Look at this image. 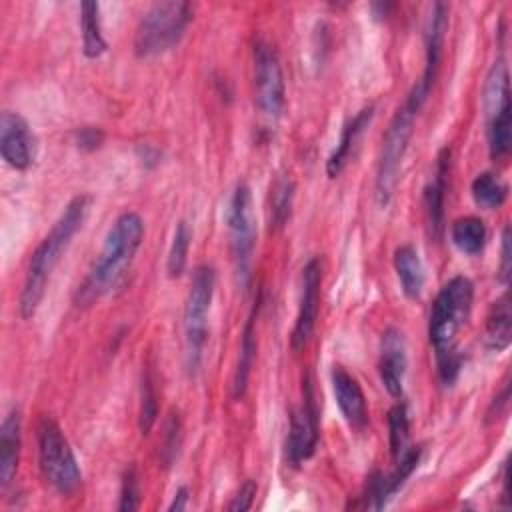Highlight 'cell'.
I'll return each instance as SVG.
<instances>
[{
    "label": "cell",
    "mask_w": 512,
    "mask_h": 512,
    "mask_svg": "<svg viewBox=\"0 0 512 512\" xmlns=\"http://www.w3.org/2000/svg\"><path fill=\"white\" fill-rule=\"evenodd\" d=\"M188 500H190L188 488H186V486H180V488L176 490V494H174V498H172L168 510H170V512H174V510H186V508H188Z\"/></svg>",
    "instance_id": "obj_35"
},
{
    "label": "cell",
    "mask_w": 512,
    "mask_h": 512,
    "mask_svg": "<svg viewBox=\"0 0 512 512\" xmlns=\"http://www.w3.org/2000/svg\"><path fill=\"white\" fill-rule=\"evenodd\" d=\"M190 240H192V232L186 220H180L174 228V236H172V244L168 250V258H166V270L170 278H178L184 268H186V260H188V248H190Z\"/></svg>",
    "instance_id": "obj_27"
},
{
    "label": "cell",
    "mask_w": 512,
    "mask_h": 512,
    "mask_svg": "<svg viewBox=\"0 0 512 512\" xmlns=\"http://www.w3.org/2000/svg\"><path fill=\"white\" fill-rule=\"evenodd\" d=\"M140 506V478L138 470L134 464L126 466L120 482V500H118V510L120 512H132L138 510Z\"/></svg>",
    "instance_id": "obj_31"
},
{
    "label": "cell",
    "mask_w": 512,
    "mask_h": 512,
    "mask_svg": "<svg viewBox=\"0 0 512 512\" xmlns=\"http://www.w3.org/2000/svg\"><path fill=\"white\" fill-rule=\"evenodd\" d=\"M254 86L258 108L268 118H278L286 100L284 76L278 52L266 40L254 44Z\"/></svg>",
    "instance_id": "obj_10"
},
{
    "label": "cell",
    "mask_w": 512,
    "mask_h": 512,
    "mask_svg": "<svg viewBox=\"0 0 512 512\" xmlns=\"http://www.w3.org/2000/svg\"><path fill=\"white\" fill-rule=\"evenodd\" d=\"M372 118H374V106H364L362 110H358L354 114V118H350L344 124L340 140H338L336 148L330 152V156L326 160V174L330 178L340 176V172L346 168V164H348V160H350V156L354 152V146H356L360 134L368 128Z\"/></svg>",
    "instance_id": "obj_17"
},
{
    "label": "cell",
    "mask_w": 512,
    "mask_h": 512,
    "mask_svg": "<svg viewBox=\"0 0 512 512\" xmlns=\"http://www.w3.org/2000/svg\"><path fill=\"white\" fill-rule=\"evenodd\" d=\"M406 342L398 328H386L380 342V380L390 396L402 398L406 374Z\"/></svg>",
    "instance_id": "obj_16"
},
{
    "label": "cell",
    "mask_w": 512,
    "mask_h": 512,
    "mask_svg": "<svg viewBox=\"0 0 512 512\" xmlns=\"http://www.w3.org/2000/svg\"><path fill=\"white\" fill-rule=\"evenodd\" d=\"M318 442V408L314 402L312 380L306 374L302 380V402L290 412V428L286 438V460L290 466H300L306 462Z\"/></svg>",
    "instance_id": "obj_11"
},
{
    "label": "cell",
    "mask_w": 512,
    "mask_h": 512,
    "mask_svg": "<svg viewBox=\"0 0 512 512\" xmlns=\"http://www.w3.org/2000/svg\"><path fill=\"white\" fill-rule=\"evenodd\" d=\"M216 272L210 264H200L192 272L190 290L184 304V364L194 376L202 364L208 336V312L214 298Z\"/></svg>",
    "instance_id": "obj_4"
},
{
    "label": "cell",
    "mask_w": 512,
    "mask_h": 512,
    "mask_svg": "<svg viewBox=\"0 0 512 512\" xmlns=\"http://www.w3.org/2000/svg\"><path fill=\"white\" fill-rule=\"evenodd\" d=\"M512 336V308H510V292L506 290L490 308L486 316L484 328V344L490 350L502 352L510 346Z\"/></svg>",
    "instance_id": "obj_21"
},
{
    "label": "cell",
    "mask_w": 512,
    "mask_h": 512,
    "mask_svg": "<svg viewBox=\"0 0 512 512\" xmlns=\"http://www.w3.org/2000/svg\"><path fill=\"white\" fill-rule=\"evenodd\" d=\"M158 416V400L152 376L146 372L140 386V412H138V428L142 436H148Z\"/></svg>",
    "instance_id": "obj_29"
},
{
    "label": "cell",
    "mask_w": 512,
    "mask_h": 512,
    "mask_svg": "<svg viewBox=\"0 0 512 512\" xmlns=\"http://www.w3.org/2000/svg\"><path fill=\"white\" fill-rule=\"evenodd\" d=\"M38 462L42 476L58 494H74L82 484V472L62 428L44 416L38 422Z\"/></svg>",
    "instance_id": "obj_6"
},
{
    "label": "cell",
    "mask_w": 512,
    "mask_h": 512,
    "mask_svg": "<svg viewBox=\"0 0 512 512\" xmlns=\"http://www.w3.org/2000/svg\"><path fill=\"white\" fill-rule=\"evenodd\" d=\"M512 272V252H510V226L506 224L502 230V246H500V268H498V280L502 284H508Z\"/></svg>",
    "instance_id": "obj_33"
},
{
    "label": "cell",
    "mask_w": 512,
    "mask_h": 512,
    "mask_svg": "<svg viewBox=\"0 0 512 512\" xmlns=\"http://www.w3.org/2000/svg\"><path fill=\"white\" fill-rule=\"evenodd\" d=\"M0 154L14 170H26L34 160V138L28 122L10 110L0 116Z\"/></svg>",
    "instance_id": "obj_14"
},
{
    "label": "cell",
    "mask_w": 512,
    "mask_h": 512,
    "mask_svg": "<svg viewBox=\"0 0 512 512\" xmlns=\"http://www.w3.org/2000/svg\"><path fill=\"white\" fill-rule=\"evenodd\" d=\"M394 270L398 274L406 298L416 300L424 288V266L418 250L412 244H402L394 252Z\"/></svg>",
    "instance_id": "obj_20"
},
{
    "label": "cell",
    "mask_w": 512,
    "mask_h": 512,
    "mask_svg": "<svg viewBox=\"0 0 512 512\" xmlns=\"http://www.w3.org/2000/svg\"><path fill=\"white\" fill-rule=\"evenodd\" d=\"M472 300V280L466 276H454L440 288L430 310L428 336L436 354L438 378L444 386H452L462 368V356L458 352L456 338L470 316Z\"/></svg>",
    "instance_id": "obj_1"
},
{
    "label": "cell",
    "mask_w": 512,
    "mask_h": 512,
    "mask_svg": "<svg viewBox=\"0 0 512 512\" xmlns=\"http://www.w3.org/2000/svg\"><path fill=\"white\" fill-rule=\"evenodd\" d=\"M414 118H416V112L410 110L406 104H402L392 116L386 128V134L382 138L378 164H376V180H374V198L380 208H386L394 196L402 160L412 136Z\"/></svg>",
    "instance_id": "obj_8"
},
{
    "label": "cell",
    "mask_w": 512,
    "mask_h": 512,
    "mask_svg": "<svg viewBox=\"0 0 512 512\" xmlns=\"http://www.w3.org/2000/svg\"><path fill=\"white\" fill-rule=\"evenodd\" d=\"M258 306L260 300L256 302V306L252 308L244 332H242V342H240V356H238V364L234 370V378H232V398H242L246 394L248 388V380H250V370L256 358V316H258Z\"/></svg>",
    "instance_id": "obj_22"
},
{
    "label": "cell",
    "mask_w": 512,
    "mask_h": 512,
    "mask_svg": "<svg viewBox=\"0 0 512 512\" xmlns=\"http://www.w3.org/2000/svg\"><path fill=\"white\" fill-rule=\"evenodd\" d=\"M450 236L460 252L478 254L486 244V226L478 216H464L452 222Z\"/></svg>",
    "instance_id": "obj_24"
},
{
    "label": "cell",
    "mask_w": 512,
    "mask_h": 512,
    "mask_svg": "<svg viewBox=\"0 0 512 512\" xmlns=\"http://www.w3.org/2000/svg\"><path fill=\"white\" fill-rule=\"evenodd\" d=\"M320 284H322V264L318 256H312L302 270V294H300L296 322L290 334V346L294 352H300L306 346L314 330V324L318 318Z\"/></svg>",
    "instance_id": "obj_13"
},
{
    "label": "cell",
    "mask_w": 512,
    "mask_h": 512,
    "mask_svg": "<svg viewBox=\"0 0 512 512\" xmlns=\"http://www.w3.org/2000/svg\"><path fill=\"white\" fill-rule=\"evenodd\" d=\"M448 166H450V152H448V148H444L438 156L434 178L424 188V212H426V222H428L430 234L434 238H440L442 230H444V196H446Z\"/></svg>",
    "instance_id": "obj_19"
},
{
    "label": "cell",
    "mask_w": 512,
    "mask_h": 512,
    "mask_svg": "<svg viewBox=\"0 0 512 512\" xmlns=\"http://www.w3.org/2000/svg\"><path fill=\"white\" fill-rule=\"evenodd\" d=\"M88 208H90V198L86 194L74 196L64 212L58 216V220L52 224L50 232L44 236V240L36 246V250L32 252V258L28 262V270H26V278L22 284V292H20V316L24 320L32 318L44 298L46 292V284L50 280L52 270L56 268L60 256L64 254V250L68 248V244L72 242V238L76 236V232L82 228L86 216H88Z\"/></svg>",
    "instance_id": "obj_3"
},
{
    "label": "cell",
    "mask_w": 512,
    "mask_h": 512,
    "mask_svg": "<svg viewBox=\"0 0 512 512\" xmlns=\"http://www.w3.org/2000/svg\"><path fill=\"white\" fill-rule=\"evenodd\" d=\"M80 28H82V50L86 58H98L106 52V40L102 34L100 6L94 0L80 4Z\"/></svg>",
    "instance_id": "obj_23"
},
{
    "label": "cell",
    "mask_w": 512,
    "mask_h": 512,
    "mask_svg": "<svg viewBox=\"0 0 512 512\" xmlns=\"http://www.w3.org/2000/svg\"><path fill=\"white\" fill-rule=\"evenodd\" d=\"M448 26V6L444 2H436L430 10L428 24H426V34H424V44H426V56H424V70L420 80L412 86L406 106L414 110L416 114L424 106L426 98L430 96V90L434 86L438 66H440V56H442V42H444V30Z\"/></svg>",
    "instance_id": "obj_12"
},
{
    "label": "cell",
    "mask_w": 512,
    "mask_h": 512,
    "mask_svg": "<svg viewBox=\"0 0 512 512\" xmlns=\"http://www.w3.org/2000/svg\"><path fill=\"white\" fill-rule=\"evenodd\" d=\"M256 490H258L256 480H252V478L244 480V482H242V486L238 488L236 496H234V498H232V502L228 504V510H232V512H242V510L252 508V502H254Z\"/></svg>",
    "instance_id": "obj_32"
},
{
    "label": "cell",
    "mask_w": 512,
    "mask_h": 512,
    "mask_svg": "<svg viewBox=\"0 0 512 512\" xmlns=\"http://www.w3.org/2000/svg\"><path fill=\"white\" fill-rule=\"evenodd\" d=\"M484 112H486V138L492 160H502L512 144V116H510V82L504 58H498L484 84Z\"/></svg>",
    "instance_id": "obj_7"
},
{
    "label": "cell",
    "mask_w": 512,
    "mask_h": 512,
    "mask_svg": "<svg viewBox=\"0 0 512 512\" xmlns=\"http://www.w3.org/2000/svg\"><path fill=\"white\" fill-rule=\"evenodd\" d=\"M22 446V416L18 408H12L0 426V486L8 488L20 458Z\"/></svg>",
    "instance_id": "obj_18"
},
{
    "label": "cell",
    "mask_w": 512,
    "mask_h": 512,
    "mask_svg": "<svg viewBox=\"0 0 512 512\" xmlns=\"http://www.w3.org/2000/svg\"><path fill=\"white\" fill-rule=\"evenodd\" d=\"M144 238V222L136 212H122L108 230L102 250L74 292L78 306H90L108 294L128 272Z\"/></svg>",
    "instance_id": "obj_2"
},
{
    "label": "cell",
    "mask_w": 512,
    "mask_h": 512,
    "mask_svg": "<svg viewBox=\"0 0 512 512\" xmlns=\"http://www.w3.org/2000/svg\"><path fill=\"white\" fill-rule=\"evenodd\" d=\"M182 440V424L178 418V412H170L166 424H164V434H162V444H160V458L164 466H170L178 454Z\"/></svg>",
    "instance_id": "obj_30"
},
{
    "label": "cell",
    "mask_w": 512,
    "mask_h": 512,
    "mask_svg": "<svg viewBox=\"0 0 512 512\" xmlns=\"http://www.w3.org/2000/svg\"><path fill=\"white\" fill-rule=\"evenodd\" d=\"M192 6L182 0H166L152 4L140 18L134 50L138 56H154L174 48L188 24L192 22Z\"/></svg>",
    "instance_id": "obj_5"
},
{
    "label": "cell",
    "mask_w": 512,
    "mask_h": 512,
    "mask_svg": "<svg viewBox=\"0 0 512 512\" xmlns=\"http://www.w3.org/2000/svg\"><path fill=\"white\" fill-rule=\"evenodd\" d=\"M228 232H230V254L234 272L242 290L250 284L252 252L256 244V224L252 210V190L246 182H238L230 206H228Z\"/></svg>",
    "instance_id": "obj_9"
},
{
    "label": "cell",
    "mask_w": 512,
    "mask_h": 512,
    "mask_svg": "<svg viewBox=\"0 0 512 512\" xmlns=\"http://www.w3.org/2000/svg\"><path fill=\"white\" fill-rule=\"evenodd\" d=\"M330 382L344 420L352 430L362 432L368 424V408L358 380L344 366H334L330 372Z\"/></svg>",
    "instance_id": "obj_15"
},
{
    "label": "cell",
    "mask_w": 512,
    "mask_h": 512,
    "mask_svg": "<svg viewBox=\"0 0 512 512\" xmlns=\"http://www.w3.org/2000/svg\"><path fill=\"white\" fill-rule=\"evenodd\" d=\"M294 200V184L290 178H278L272 188V202H270V226L282 228L290 218Z\"/></svg>",
    "instance_id": "obj_28"
},
{
    "label": "cell",
    "mask_w": 512,
    "mask_h": 512,
    "mask_svg": "<svg viewBox=\"0 0 512 512\" xmlns=\"http://www.w3.org/2000/svg\"><path fill=\"white\" fill-rule=\"evenodd\" d=\"M474 202L484 210L500 208L508 196L506 184L492 172H482L472 180L470 186Z\"/></svg>",
    "instance_id": "obj_26"
},
{
    "label": "cell",
    "mask_w": 512,
    "mask_h": 512,
    "mask_svg": "<svg viewBox=\"0 0 512 512\" xmlns=\"http://www.w3.org/2000/svg\"><path fill=\"white\" fill-rule=\"evenodd\" d=\"M388 436H390V452L392 458L398 460L410 450V416L404 400H398L388 410Z\"/></svg>",
    "instance_id": "obj_25"
},
{
    "label": "cell",
    "mask_w": 512,
    "mask_h": 512,
    "mask_svg": "<svg viewBox=\"0 0 512 512\" xmlns=\"http://www.w3.org/2000/svg\"><path fill=\"white\" fill-rule=\"evenodd\" d=\"M76 144L82 150H96L102 144V132L94 126H84L76 130Z\"/></svg>",
    "instance_id": "obj_34"
}]
</instances>
